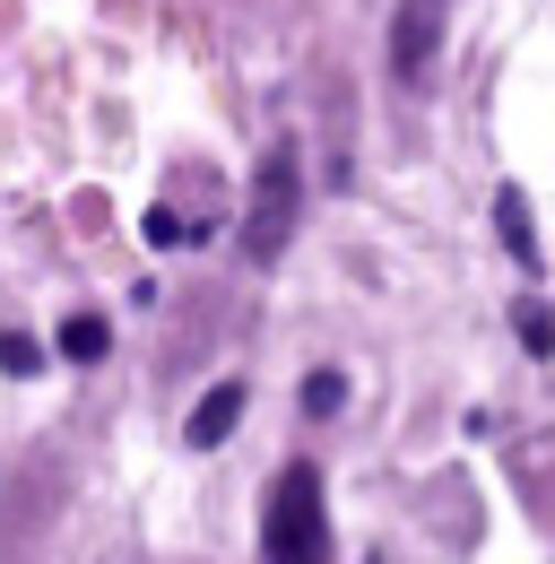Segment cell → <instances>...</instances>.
Listing matches in <instances>:
<instances>
[{
    "instance_id": "obj_1",
    "label": "cell",
    "mask_w": 555,
    "mask_h": 564,
    "mask_svg": "<svg viewBox=\"0 0 555 564\" xmlns=\"http://www.w3.org/2000/svg\"><path fill=\"white\" fill-rule=\"evenodd\" d=\"M261 564H330V487L313 460L278 469L270 503H261Z\"/></svg>"
},
{
    "instance_id": "obj_2",
    "label": "cell",
    "mask_w": 555,
    "mask_h": 564,
    "mask_svg": "<svg viewBox=\"0 0 555 564\" xmlns=\"http://www.w3.org/2000/svg\"><path fill=\"white\" fill-rule=\"evenodd\" d=\"M295 217H304V165H295V148H270L252 174V209H243V261L252 270H270L295 243Z\"/></svg>"
},
{
    "instance_id": "obj_3",
    "label": "cell",
    "mask_w": 555,
    "mask_h": 564,
    "mask_svg": "<svg viewBox=\"0 0 555 564\" xmlns=\"http://www.w3.org/2000/svg\"><path fill=\"white\" fill-rule=\"evenodd\" d=\"M434 53H443V0H400V18H391V78L416 87L434 70Z\"/></svg>"
},
{
    "instance_id": "obj_4",
    "label": "cell",
    "mask_w": 555,
    "mask_h": 564,
    "mask_svg": "<svg viewBox=\"0 0 555 564\" xmlns=\"http://www.w3.org/2000/svg\"><path fill=\"white\" fill-rule=\"evenodd\" d=\"M235 425H243V382H217V391H208L200 409H192V425H183V443H192V452H217V443H226Z\"/></svg>"
},
{
    "instance_id": "obj_5",
    "label": "cell",
    "mask_w": 555,
    "mask_h": 564,
    "mask_svg": "<svg viewBox=\"0 0 555 564\" xmlns=\"http://www.w3.org/2000/svg\"><path fill=\"white\" fill-rule=\"evenodd\" d=\"M494 235H503V252H512L521 270H538V235H530V200H521L512 183L494 192Z\"/></svg>"
},
{
    "instance_id": "obj_6",
    "label": "cell",
    "mask_w": 555,
    "mask_h": 564,
    "mask_svg": "<svg viewBox=\"0 0 555 564\" xmlns=\"http://www.w3.org/2000/svg\"><path fill=\"white\" fill-rule=\"evenodd\" d=\"M512 339H521V356L547 365V356H555V313H547V304H512Z\"/></svg>"
},
{
    "instance_id": "obj_7",
    "label": "cell",
    "mask_w": 555,
    "mask_h": 564,
    "mask_svg": "<svg viewBox=\"0 0 555 564\" xmlns=\"http://www.w3.org/2000/svg\"><path fill=\"white\" fill-rule=\"evenodd\" d=\"M105 348H113V330H105L96 313H78V322H62V356H69V365H96Z\"/></svg>"
},
{
    "instance_id": "obj_8",
    "label": "cell",
    "mask_w": 555,
    "mask_h": 564,
    "mask_svg": "<svg viewBox=\"0 0 555 564\" xmlns=\"http://www.w3.org/2000/svg\"><path fill=\"white\" fill-rule=\"evenodd\" d=\"M339 409H347V373H339V365L304 373V417H339Z\"/></svg>"
},
{
    "instance_id": "obj_9",
    "label": "cell",
    "mask_w": 555,
    "mask_h": 564,
    "mask_svg": "<svg viewBox=\"0 0 555 564\" xmlns=\"http://www.w3.org/2000/svg\"><path fill=\"white\" fill-rule=\"evenodd\" d=\"M0 365H9V373H35V365H44V348H35L26 330H0Z\"/></svg>"
},
{
    "instance_id": "obj_10",
    "label": "cell",
    "mask_w": 555,
    "mask_h": 564,
    "mask_svg": "<svg viewBox=\"0 0 555 564\" xmlns=\"http://www.w3.org/2000/svg\"><path fill=\"white\" fill-rule=\"evenodd\" d=\"M139 226H148V243H183V217H174V209H165V200H156V209H148V217H139Z\"/></svg>"
}]
</instances>
